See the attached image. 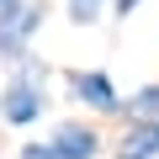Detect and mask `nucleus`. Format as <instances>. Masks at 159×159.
<instances>
[{
  "label": "nucleus",
  "mask_w": 159,
  "mask_h": 159,
  "mask_svg": "<svg viewBox=\"0 0 159 159\" xmlns=\"http://www.w3.org/2000/svg\"><path fill=\"white\" fill-rule=\"evenodd\" d=\"M43 85H48V69H43V58H16V74H11V85L0 90V117H6L11 127H27V122H37L43 117V106H48V96H43Z\"/></svg>",
  "instance_id": "obj_1"
},
{
  "label": "nucleus",
  "mask_w": 159,
  "mask_h": 159,
  "mask_svg": "<svg viewBox=\"0 0 159 159\" xmlns=\"http://www.w3.org/2000/svg\"><path fill=\"white\" fill-rule=\"evenodd\" d=\"M43 27V6H27V0H11L0 6V58H27L32 48V32Z\"/></svg>",
  "instance_id": "obj_2"
},
{
  "label": "nucleus",
  "mask_w": 159,
  "mask_h": 159,
  "mask_svg": "<svg viewBox=\"0 0 159 159\" xmlns=\"http://www.w3.org/2000/svg\"><path fill=\"white\" fill-rule=\"evenodd\" d=\"M69 85H74V96H80V101H85V106H96V111H122L117 85H111L101 69H74V74H69Z\"/></svg>",
  "instance_id": "obj_3"
},
{
  "label": "nucleus",
  "mask_w": 159,
  "mask_h": 159,
  "mask_svg": "<svg viewBox=\"0 0 159 159\" xmlns=\"http://www.w3.org/2000/svg\"><path fill=\"white\" fill-rule=\"evenodd\" d=\"M53 148H58V159H96L101 154V133L96 127H80V122H64L53 133Z\"/></svg>",
  "instance_id": "obj_4"
},
{
  "label": "nucleus",
  "mask_w": 159,
  "mask_h": 159,
  "mask_svg": "<svg viewBox=\"0 0 159 159\" xmlns=\"http://www.w3.org/2000/svg\"><path fill=\"white\" fill-rule=\"evenodd\" d=\"M101 6H106V0H69V21H74V27H90V21L101 16Z\"/></svg>",
  "instance_id": "obj_5"
},
{
  "label": "nucleus",
  "mask_w": 159,
  "mask_h": 159,
  "mask_svg": "<svg viewBox=\"0 0 159 159\" xmlns=\"http://www.w3.org/2000/svg\"><path fill=\"white\" fill-rule=\"evenodd\" d=\"M21 159H58V148H53V138H43V143H27Z\"/></svg>",
  "instance_id": "obj_6"
},
{
  "label": "nucleus",
  "mask_w": 159,
  "mask_h": 159,
  "mask_svg": "<svg viewBox=\"0 0 159 159\" xmlns=\"http://www.w3.org/2000/svg\"><path fill=\"white\" fill-rule=\"evenodd\" d=\"M138 11V0H117V16H133Z\"/></svg>",
  "instance_id": "obj_7"
},
{
  "label": "nucleus",
  "mask_w": 159,
  "mask_h": 159,
  "mask_svg": "<svg viewBox=\"0 0 159 159\" xmlns=\"http://www.w3.org/2000/svg\"><path fill=\"white\" fill-rule=\"evenodd\" d=\"M0 6H11V0H0Z\"/></svg>",
  "instance_id": "obj_8"
}]
</instances>
